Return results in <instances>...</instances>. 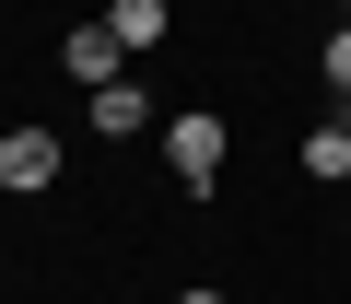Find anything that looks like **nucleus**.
<instances>
[{"label": "nucleus", "mask_w": 351, "mask_h": 304, "mask_svg": "<svg viewBox=\"0 0 351 304\" xmlns=\"http://www.w3.org/2000/svg\"><path fill=\"white\" fill-rule=\"evenodd\" d=\"M339 24H351V0H339Z\"/></svg>", "instance_id": "obj_9"}, {"label": "nucleus", "mask_w": 351, "mask_h": 304, "mask_svg": "<svg viewBox=\"0 0 351 304\" xmlns=\"http://www.w3.org/2000/svg\"><path fill=\"white\" fill-rule=\"evenodd\" d=\"M316 71H328V94H339V105H351V24H339V36H328V59H316Z\"/></svg>", "instance_id": "obj_7"}, {"label": "nucleus", "mask_w": 351, "mask_h": 304, "mask_svg": "<svg viewBox=\"0 0 351 304\" xmlns=\"http://www.w3.org/2000/svg\"><path fill=\"white\" fill-rule=\"evenodd\" d=\"M59 164H71V140H59L47 117L0 129V188H12V199H47V188H59Z\"/></svg>", "instance_id": "obj_1"}, {"label": "nucleus", "mask_w": 351, "mask_h": 304, "mask_svg": "<svg viewBox=\"0 0 351 304\" xmlns=\"http://www.w3.org/2000/svg\"><path fill=\"white\" fill-rule=\"evenodd\" d=\"M141 129H152V94L141 82H106L94 94V140H141Z\"/></svg>", "instance_id": "obj_4"}, {"label": "nucleus", "mask_w": 351, "mask_h": 304, "mask_svg": "<svg viewBox=\"0 0 351 304\" xmlns=\"http://www.w3.org/2000/svg\"><path fill=\"white\" fill-rule=\"evenodd\" d=\"M176 304H223V292H211V281H188V292H176Z\"/></svg>", "instance_id": "obj_8"}, {"label": "nucleus", "mask_w": 351, "mask_h": 304, "mask_svg": "<svg viewBox=\"0 0 351 304\" xmlns=\"http://www.w3.org/2000/svg\"><path fill=\"white\" fill-rule=\"evenodd\" d=\"M117 59H129V47H117V36H106V24H71V36H59V71H71V82H82V94H106V82H129V71H117Z\"/></svg>", "instance_id": "obj_3"}, {"label": "nucleus", "mask_w": 351, "mask_h": 304, "mask_svg": "<svg viewBox=\"0 0 351 304\" xmlns=\"http://www.w3.org/2000/svg\"><path fill=\"white\" fill-rule=\"evenodd\" d=\"M164 24H176L164 0H117V12H106V36H117L129 59H141V47H164Z\"/></svg>", "instance_id": "obj_5"}, {"label": "nucleus", "mask_w": 351, "mask_h": 304, "mask_svg": "<svg viewBox=\"0 0 351 304\" xmlns=\"http://www.w3.org/2000/svg\"><path fill=\"white\" fill-rule=\"evenodd\" d=\"M304 176H328V188H351V129H304Z\"/></svg>", "instance_id": "obj_6"}, {"label": "nucleus", "mask_w": 351, "mask_h": 304, "mask_svg": "<svg viewBox=\"0 0 351 304\" xmlns=\"http://www.w3.org/2000/svg\"><path fill=\"white\" fill-rule=\"evenodd\" d=\"M164 164H176V188H188V199H211V176H223V117H211V105L164 117Z\"/></svg>", "instance_id": "obj_2"}]
</instances>
